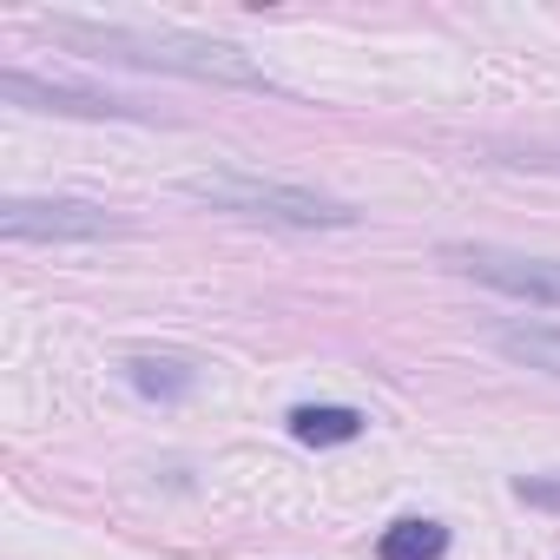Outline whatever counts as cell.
<instances>
[{
	"label": "cell",
	"instance_id": "1",
	"mask_svg": "<svg viewBox=\"0 0 560 560\" xmlns=\"http://www.w3.org/2000/svg\"><path fill=\"white\" fill-rule=\"evenodd\" d=\"M40 27L54 40H67L73 54L106 60V67L178 73V80H198V86H237V93H277V100L291 93L284 80H270L244 47L211 40V34H191V27H126V21H73V14H54Z\"/></svg>",
	"mask_w": 560,
	"mask_h": 560
},
{
	"label": "cell",
	"instance_id": "2",
	"mask_svg": "<svg viewBox=\"0 0 560 560\" xmlns=\"http://www.w3.org/2000/svg\"><path fill=\"white\" fill-rule=\"evenodd\" d=\"M191 205H211L224 218H244V224H277V231H350L363 211L330 198V191H311V185H277V178H250V172H191L178 185Z\"/></svg>",
	"mask_w": 560,
	"mask_h": 560
},
{
	"label": "cell",
	"instance_id": "3",
	"mask_svg": "<svg viewBox=\"0 0 560 560\" xmlns=\"http://www.w3.org/2000/svg\"><path fill=\"white\" fill-rule=\"evenodd\" d=\"M435 264L455 270V277H468V284H481V291H501V298L560 311V257L514 250V244H488V237H448V244H435Z\"/></svg>",
	"mask_w": 560,
	"mask_h": 560
},
{
	"label": "cell",
	"instance_id": "4",
	"mask_svg": "<svg viewBox=\"0 0 560 560\" xmlns=\"http://www.w3.org/2000/svg\"><path fill=\"white\" fill-rule=\"evenodd\" d=\"M119 231L126 218H113L93 198H8L0 205V237L8 244H100Z\"/></svg>",
	"mask_w": 560,
	"mask_h": 560
},
{
	"label": "cell",
	"instance_id": "5",
	"mask_svg": "<svg viewBox=\"0 0 560 560\" xmlns=\"http://www.w3.org/2000/svg\"><path fill=\"white\" fill-rule=\"evenodd\" d=\"M0 100L21 106V113H60V119H152L145 106L132 100H113V93H93V86H60V80H34L21 67L0 73Z\"/></svg>",
	"mask_w": 560,
	"mask_h": 560
},
{
	"label": "cell",
	"instance_id": "6",
	"mask_svg": "<svg viewBox=\"0 0 560 560\" xmlns=\"http://www.w3.org/2000/svg\"><path fill=\"white\" fill-rule=\"evenodd\" d=\"M119 376H126L145 402H185L205 370H198V357H178V350H132V357L119 363Z\"/></svg>",
	"mask_w": 560,
	"mask_h": 560
},
{
	"label": "cell",
	"instance_id": "7",
	"mask_svg": "<svg viewBox=\"0 0 560 560\" xmlns=\"http://www.w3.org/2000/svg\"><path fill=\"white\" fill-rule=\"evenodd\" d=\"M284 422H291V435H298L304 448H343V442H357V435L370 429V416L350 409V402H298Z\"/></svg>",
	"mask_w": 560,
	"mask_h": 560
},
{
	"label": "cell",
	"instance_id": "8",
	"mask_svg": "<svg viewBox=\"0 0 560 560\" xmlns=\"http://www.w3.org/2000/svg\"><path fill=\"white\" fill-rule=\"evenodd\" d=\"M488 343L514 370H534V376H553L560 383V324H501Z\"/></svg>",
	"mask_w": 560,
	"mask_h": 560
},
{
	"label": "cell",
	"instance_id": "9",
	"mask_svg": "<svg viewBox=\"0 0 560 560\" xmlns=\"http://www.w3.org/2000/svg\"><path fill=\"white\" fill-rule=\"evenodd\" d=\"M442 553H448V527L442 521H422V514L389 521L376 534V560H442Z\"/></svg>",
	"mask_w": 560,
	"mask_h": 560
},
{
	"label": "cell",
	"instance_id": "10",
	"mask_svg": "<svg viewBox=\"0 0 560 560\" xmlns=\"http://www.w3.org/2000/svg\"><path fill=\"white\" fill-rule=\"evenodd\" d=\"M514 501H527V508H547V514H560V468L521 475V481H514Z\"/></svg>",
	"mask_w": 560,
	"mask_h": 560
}]
</instances>
